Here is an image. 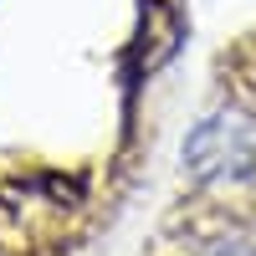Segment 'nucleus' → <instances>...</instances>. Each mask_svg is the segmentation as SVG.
<instances>
[{
    "label": "nucleus",
    "instance_id": "obj_1",
    "mask_svg": "<svg viewBox=\"0 0 256 256\" xmlns=\"http://www.w3.org/2000/svg\"><path fill=\"white\" fill-rule=\"evenodd\" d=\"M190 36V20L180 0H144V26H138V46H134V72L138 77H154L164 72L169 62L180 56Z\"/></svg>",
    "mask_w": 256,
    "mask_h": 256
},
{
    "label": "nucleus",
    "instance_id": "obj_2",
    "mask_svg": "<svg viewBox=\"0 0 256 256\" xmlns=\"http://www.w3.org/2000/svg\"><path fill=\"white\" fill-rule=\"evenodd\" d=\"M220 62H226V67H236V72H251V77H256V31L241 36L236 46H230V56H220Z\"/></svg>",
    "mask_w": 256,
    "mask_h": 256
}]
</instances>
